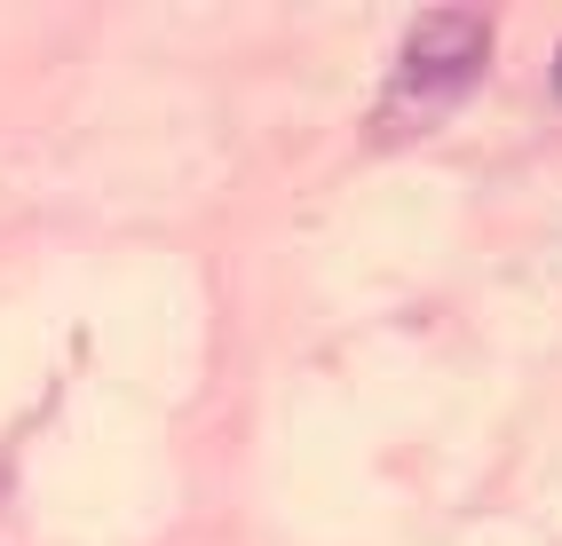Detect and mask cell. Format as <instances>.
<instances>
[{"mask_svg": "<svg viewBox=\"0 0 562 546\" xmlns=\"http://www.w3.org/2000/svg\"><path fill=\"white\" fill-rule=\"evenodd\" d=\"M483 56H492V24L468 16V9H436L404 32L396 71H389V95H381V127L412 135V127H436L452 103L475 88Z\"/></svg>", "mask_w": 562, "mask_h": 546, "instance_id": "6da1fadb", "label": "cell"}]
</instances>
